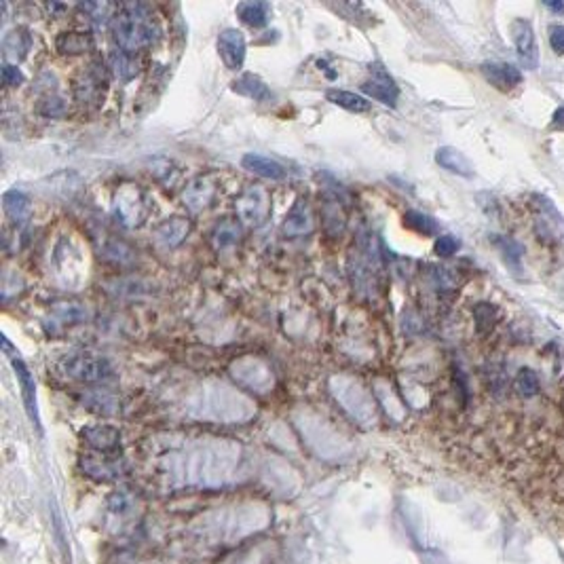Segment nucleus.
Segmentation results:
<instances>
[{"label": "nucleus", "instance_id": "nucleus-1", "mask_svg": "<svg viewBox=\"0 0 564 564\" xmlns=\"http://www.w3.org/2000/svg\"><path fill=\"white\" fill-rule=\"evenodd\" d=\"M113 34L118 49L131 56L144 47H150L159 39V24L148 4L127 2L116 6Z\"/></svg>", "mask_w": 564, "mask_h": 564}, {"label": "nucleus", "instance_id": "nucleus-2", "mask_svg": "<svg viewBox=\"0 0 564 564\" xmlns=\"http://www.w3.org/2000/svg\"><path fill=\"white\" fill-rule=\"evenodd\" d=\"M59 370L78 383H100L113 376V368L106 359L89 355V353H76L68 355L59 362Z\"/></svg>", "mask_w": 564, "mask_h": 564}, {"label": "nucleus", "instance_id": "nucleus-3", "mask_svg": "<svg viewBox=\"0 0 564 564\" xmlns=\"http://www.w3.org/2000/svg\"><path fill=\"white\" fill-rule=\"evenodd\" d=\"M351 254H353L351 256L353 285L357 289H372V285L376 283V271H379V254H376L372 235L362 237Z\"/></svg>", "mask_w": 564, "mask_h": 564}, {"label": "nucleus", "instance_id": "nucleus-4", "mask_svg": "<svg viewBox=\"0 0 564 564\" xmlns=\"http://www.w3.org/2000/svg\"><path fill=\"white\" fill-rule=\"evenodd\" d=\"M235 210H237V216L243 225L247 226H262L269 218V212H271V201H269V195L265 188L260 186H250L245 188L237 201H235Z\"/></svg>", "mask_w": 564, "mask_h": 564}, {"label": "nucleus", "instance_id": "nucleus-5", "mask_svg": "<svg viewBox=\"0 0 564 564\" xmlns=\"http://www.w3.org/2000/svg\"><path fill=\"white\" fill-rule=\"evenodd\" d=\"M2 349L15 370V376L19 381V387H21V397H24V404H26V412L28 416L32 419V423L39 427L41 425V419H39V408H36V383H34V376L30 372V368L26 366V362L19 357V353L11 347V342L6 337H2Z\"/></svg>", "mask_w": 564, "mask_h": 564}, {"label": "nucleus", "instance_id": "nucleus-6", "mask_svg": "<svg viewBox=\"0 0 564 564\" xmlns=\"http://www.w3.org/2000/svg\"><path fill=\"white\" fill-rule=\"evenodd\" d=\"M533 201H535V230H537V235L548 243L560 241L564 235L563 214L556 210L552 199H548L543 195H535Z\"/></svg>", "mask_w": 564, "mask_h": 564}, {"label": "nucleus", "instance_id": "nucleus-7", "mask_svg": "<svg viewBox=\"0 0 564 564\" xmlns=\"http://www.w3.org/2000/svg\"><path fill=\"white\" fill-rule=\"evenodd\" d=\"M509 32L516 45V51L520 61L524 63V68L528 70H537L539 66V47H537V36H535V28L528 19L524 17H516L509 24Z\"/></svg>", "mask_w": 564, "mask_h": 564}, {"label": "nucleus", "instance_id": "nucleus-8", "mask_svg": "<svg viewBox=\"0 0 564 564\" xmlns=\"http://www.w3.org/2000/svg\"><path fill=\"white\" fill-rule=\"evenodd\" d=\"M362 91L370 96L372 100L385 106H391V108L397 104V98H399V87L395 85L394 76L381 63L370 66V78L362 85Z\"/></svg>", "mask_w": 564, "mask_h": 564}, {"label": "nucleus", "instance_id": "nucleus-9", "mask_svg": "<svg viewBox=\"0 0 564 564\" xmlns=\"http://www.w3.org/2000/svg\"><path fill=\"white\" fill-rule=\"evenodd\" d=\"M83 469L87 476L108 482V480H116L123 473V461L118 454L89 452L83 456Z\"/></svg>", "mask_w": 564, "mask_h": 564}, {"label": "nucleus", "instance_id": "nucleus-10", "mask_svg": "<svg viewBox=\"0 0 564 564\" xmlns=\"http://www.w3.org/2000/svg\"><path fill=\"white\" fill-rule=\"evenodd\" d=\"M218 53L228 70H241L245 61V36L237 28H226L218 36Z\"/></svg>", "mask_w": 564, "mask_h": 564}, {"label": "nucleus", "instance_id": "nucleus-11", "mask_svg": "<svg viewBox=\"0 0 564 564\" xmlns=\"http://www.w3.org/2000/svg\"><path fill=\"white\" fill-rule=\"evenodd\" d=\"M484 78L499 91H511L522 83V70L508 61H486L480 66Z\"/></svg>", "mask_w": 564, "mask_h": 564}, {"label": "nucleus", "instance_id": "nucleus-12", "mask_svg": "<svg viewBox=\"0 0 564 564\" xmlns=\"http://www.w3.org/2000/svg\"><path fill=\"white\" fill-rule=\"evenodd\" d=\"M216 190H218L216 182H214L210 175H201V178L193 180V182L186 186V190L182 193V201H184V205H186L188 210L199 212V210L207 207V205L214 201Z\"/></svg>", "mask_w": 564, "mask_h": 564}, {"label": "nucleus", "instance_id": "nucleus-13", "mask_svg": "<svg viewBox=\"0 0 564 564\" xmlns=\"http://www.w3.org/2000/svg\"><path fill=\"white\" fill-rule=\"evenodd\" d=\"M83 440L91 452H104V454H118L121 436L114 427L108 425H98V427H87L83 431Z\"/></svg>", "mask_w": 564, "mask_h": 564}, {"label": "nucleus", "instance_id": "nucleus-14", "mask_svg": "<svg viewBox=\"0 0 564 564\" xmlns=\"http://www.w3.org/2000/svg\"><path fill=\"white\" fill-rule=\"evenodd\" d=\"M114 207L125 225H138L144 216V197L135 188H123L121 195L116 197Z\"/></svg>", "mask_w": 564, "mask_h": 564}, {"label": "nucleus", "instance_id": "nucleus-15", "mask_svg": "<svg viewBox=\"0 0 564 564\" xmlns=\"http://www.w3.org/2000/svg\"><path fill=\"white\" fill-rule=\"evenodd\" d=\"M311 230H313L311 207L304 199H298L294 203V207L289 210V214L285 216L283 232H285V237H302V235H309Z\"/></svg>", "mask_w": 564, "mask_h": 564}, {"label": "nucleus", "instance_id": "nucleus-16", "mask_svg": "<svg viewBox=\"0 0 564 564\" xmlns=\"http://www.w3.org/2000/svg\"><path fill=\"white\" fill-rule=\"evenodd\" d=\"M436 163L442 168V170L451 171L454 175H461V178H473L476 170H473V163L454 146H442L436 150Z\"/></svg>", "mask_w": 564, "mask_h": 564}, {"label": "nucleus", "instance_id": "nucleus-17", "mask_svg": "<svg viewBox=\"0 0 564 564\" xmlns=\"http://www.w3.org/2000/svg\"><path fill=\"white\" fill-rule=\"evenodd\" d=\"M232 91L243 96V98H250L254 102H271L273 100V91L271 87L256 74H241L239 78L232 81Z\"/></svg>", "mask_w": 564, "mask_h": 564}, {"label": "nucleus", "instance_id": "nucleus-18", "mask_svg": "<svg viewBox=\"0 0 564 564\" xmlns=\"http://www.w3.org/2000/svg\"><path fill=\"white\" fill-rule=\"evenodd\" d=\"M2 210L6 214V218L15 225H24L30 220L32 216V203H30V197L24 195L21 190L13 188V190H6L2 195Z\"/></svg>", "mask_w": 564, "mask_h": 564}, {"label": "nucleus", "instance_id": "nucleus-19", "mask_svg": "<svg viewBox=\"0 0 564 564\" xmlns=\"http://www.w3.org/2000/svg\"><path fill=\"white\" fill-rule=\"evenodd\" d=\"M241 165L247 171L260 175V178H267V180H285L287 178V170L283 168L282 163H277L275 159H269L265 155H256V153H247L243 155L241 159Z\"/></svg>", "mask_w": 564, "mask_h": 564}, {"label": "nucleus", "instance_id": "nucleus-20", "mask_svg": "<svg viewBox=\"0 0 564 564\" xmlns=\"http://www.w3.org/2000/svg\"><path fill=\"white\" fill-rule=\"evenodd\" d=\"M56 47L63 56H81L93 49V39L85 32H63L57 36Z\"/></svg>", "mask_w": 564, "mask_h": 564}, {"label": "nucleus", "instance_id": "nucleus-21", "mask_svg": "<svg viewBox=\"0 0 564 564\" xmlns=\"http://www.w3.org/2000/svg\"><path fill=\"white\" fill-rule=\"evenodd\" d=\"M271 4L269 2H241L237 6V15L243 24L252 26V28H262L269 24L271 19Z\"/></svg>", "mask_w": 564, "mask_h": 564}, {"label": "nucleus", "instance_id": "nucleus-22", "mask_svg": "<svg viewBox=\"0 0 564 564\" xmlns=\"http://www.w3.org/2000/svg\"><path fill=\"white\" fill-rule=\"evenodd\" d=\"M186 232H188V222H186V220H182V218H171V220L163 222L161 226H157V230H155V239H157V243L163 245V247H175V245H180V243L184 241Z\"/></svg>", "mask_w": 564, "mask_h": 564}, {"label": "nucleus", "instance_id": "nucleus-23", "mask_svg": "<svg viewBox=\"0 0 564 564\" xmlns=\"http://www.w3.org/2000/svg\"><path fill=\"white\" fill-rule=\"evenodd\" d=\"M326 100L339 108H344L349 113H368L370 111V102L357 93L351 91H342V89H328L326 91Z\"/></svg>", "mask_w": 564, "mask_h": 564}, {"label": "nucleus", "instance_id": "nucleus-24", "mask_svg": "<svg viewBox=\"0 0 564 564\" xmlns=\"http://www.w3.org/2000/svg\"><path fill=\"white\" fill-rule=\"evenodd\" d=\"M495 245L499 247L501 252V258L503 262L508 265V269L513 273V275H522V256H524V247L509 239V237H499L495 239Z\"/></svg>", "mask_w": 564, "mask_h": 564}, {"label": "nucleus", "instance_id": "nucleus-25", "mask_svg": "<svg viewBox=\"0 0 564 564\" xmlns=\"http://www.w3.org/2000/svg\"><path fill=\"white\" fill-rule=\"evenodd\" d=\"M102 85H104V78H102V72L96 70V66L83 76V81L78 83L76 87V96L78 100L83 102H91L93 98H98L102 93Z\"/></svg>", "mask_w": 564, "mask_h": 564}, {"label": "nucleus", "instance_id": "nucleus-26", "mask_svg": "<svg viewBox=\"0 0 564 564\" xmlns=\"http://www.w3.org/2000/svg\"><path fill=\"white\" fill-rule=\"evenodd\" d=\"M404 225L408 226L410 230L419 232V235H425V237L438 235V230H440V226L431 216H427L423 212H414V210L404 214Z\"/></svg>", "mask_w": 564, "mask_h": 564}, {"label": "nucleus", "instance_id": "nucleus-27", "mask_svg": "<svg viewBox=\"0 0 564 564\" xmlns=\"http://www.w3.org/2000/svg\"><path fill=\"white\" fill-rule=\"evenodd\" d=\"M53 315L61 324H83L89 317V311L78 302H59L53 307Z\"/></svg>", "mask_w": 564, "mask_h": 564}, {"label": "nucleus", "instance_id": "nucleus-28", "mask_svg": "<svg viewBox=\"0 0 564 564\" xmlns=\"http://www.w3.org/2000/svg\"><path fill=\"white\" fill-rule=\"evenodd\" d=\"M30 47H32V39H30L28 30H24V28L11 32L4 39V51H6V56L15 57V59L26 56L30 51Z\"/></svg>", "mask_w": 564, "mask_h": 564}, {"label": "nucleus", "instance_id": "nucleus-29", "mask_svg": "<svg viewBox=\"0 0 564 564\" xmlns=\"http://www.w3.org/2000/svg\"><path fill=\"white\" fill-rule=\"evenodd\" d=\"M212 237H214V245L218 250L230 247L239 239V226H237V222H232V220H225V222H220V225L214 228Z\"/></svg>", "mask_w": 564, "mask_h": 564}, {"label": "nucleus", "instance_id": "nucleus-30", "mask_svg": "<svg viewBox=\"0 0 564 564\" xmlns=\"http://www.w3.org/2000/svg\"><path fill=\"white\" fill-rule=\"evenodd\" d=\"M516 389L518 394L524 395V397H533V395L539 394L541 389V383H539V376L535 370L530 368H522L516 376Z\"/></svg>", "mask_w": 564, "mask_h": 564}, {"label": "nucleus", "instance_id": "nucleus-31", "mask_svg": "<svg viewBox=\"0 0 564 564\" xmlns=\"http://www.w3.org/2000/svg\"><path fill=\"white\" fill-rule=\"evenodd\" d=\"M473 315H476V326L480 332H488L493 326H495V317H497V309L488 302H480L476 309H473Z\"/></svg>", "mask_w": 564, "mask_h": 564}, {"label": "nucleus", "instance_id": "nucleus-32", "mask_svg": "<svg viewBox=\"0 0 564 564\" xmlns=\"http://www.w3.org/2000/svg\"><path fill=\"white\" fill-rule=\"evenodd\" d=\"M111 68L116 72V76H121V78H131V76L138 72L135 63L131 61V56L125 53V51H116V53H113V63H111Z\"/></svg>", "mask_w": 564, "mask_h": 564}, {"label": "nucleus", "instance_id": "nucleus-33", "mask_svg": "<svg viewBox=\"0 0 564 564\" xmlns=\"http://www.w3.org/2000/svg\"><path fill=\"white\" fill-rule=\"evenodd\" d=\"M458 247H461V243H458L456 237H452V235H440V237L436 239L434 252H436L440 258H448V256H452V254L458 252Z\"/></svg>", "mask_w": 564, "mask_h": 564}, {"label": "nucleus", "instance_id": "nucleus-34", "mask_svg": "<svg viewBox=\"0 0 564 564\" xmlns=\"http://www.w3.org/2000/svg\"><path fill=\"white\" fill-rule=\"evenodd\" d=\"M550 47L554 49L556 56H564V26L563 24H552L550 26Z\"/></svg>", "mask_w": 564, "mask_h": 564}, {"label": "nucleus", "instance_id": "nucleus-35", "mask_svg": "<svg viewBox=\"0 0 564 564\" xmlns=\"http://www.w3.org/2000/svg\"><path fill=\"white\" fill-rule=\"evenodd\" d=\"M2 83H4L6 87H17V85H21V83H24V74H21V70H19L17 66H13V63H4V66H2Z\"/></svg>", "mask_w": 564, "mask_h": 564}, {"label": "nucleus", "instance_id": "nucleus-36", "mask_svg": "<svg viewBox=\"0 0 564 564\" xmlns=\"http://www.w3.org/2000/svg\"><path fill=\"white\" fill-rule=\"evenodd\" d=\"M45 104H47V108H43V111H41V113L45 114V116H61V114H63V111H66V104H63L59 98L47 100Z\"/></svg>", "mask_w": 564, "mask_h": 564}, {"label": "nucleus", "instance_id": "nucleus-37", "mask_svg": "<svg viewBox=\"0 0 564 564\" xmlns=\"http://www.w3.org/2000/svg\"><path fill=\"white\" fill-rule=\"evenodd\" d=\"M550 11H554V13H564V2H554V0H548V2H543Z\"/></svg>", "mask_w": 564, "mask_h": 564}, {"label": "nucleus", "instance_id": "nucleus-38", "mask_svg": "<svg viewBox=\"0 0 564 564\" xmlns=\"http://www.w3.org/2000/svg\"><path fill=\"white\" fill-rule=\"evenodd\" d=\"M560 123H563V127H564V106L563 108H558V111H556V114H554V125H560Z\"/></svg>", "mask_w": 564, "mask_h": 564}]
</instances>
